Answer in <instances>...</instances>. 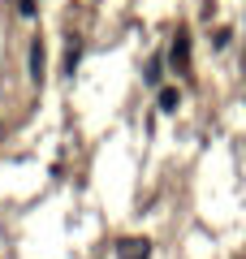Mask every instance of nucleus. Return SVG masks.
<instances>
[{
    "label": "nucleus",
    "mask_w": 246,
    "mask_h": 259,
    "mask_svg": "<svg viewBox=\"0 0 246 259\" xmlns=\"http://www.w3.org/2000/svg\"><path fill=\"white\" fill-rule=\"evenodd\" d=\"M147 250H151V246H147L143 238H134V242H117V255H121V259H147Z\"/></svg>",
    "instance_id": "f257e3e1"
},
{
    "label": "nucleus",
    "mask_w": 246,
    "mask_h": 259,
    "mask_svg": "<svg viewBox=\"0 0 246 259\" xmlns=\"http://www.w3.org/2000/svg\"><path fill=\"white\" fill-rule=\"evenodd\" d=\"M186 52H190V39L177 35V44H173V61H177V65H186Z\"/></svg>",
    "instance_id": "f03ea898"
},
{
    "label": "nucleus",
    "mask_w": 246,
    "mask_h": 259,
    "mask_svg": "<svg viewBox=\"0 0 246 259\" xmlns=\"http://www.w3.org/2000/svg\"><path fill=\"white\" fill-rule=\"evenodd\" d=\"M39 69H44V48H30V78H39Z\"/></svg>",
    "instance_id": "7ed1b4c3"
},
{
    "label": "nucleus",
    "mask_w": 246,
    "mask_h": 259,
    "mask_svg": "<svg viewBox=\"0 0 246 259\" xmlns=\"http://www.w3.org/2000/svg\"><path fill=\"white\" fill-rule=\"evenodd\" d=\"M160 108L173 112V108H177V91H160Z\"/></svg>",
    "instance_id": "20e7f679"
}]
</instances>
